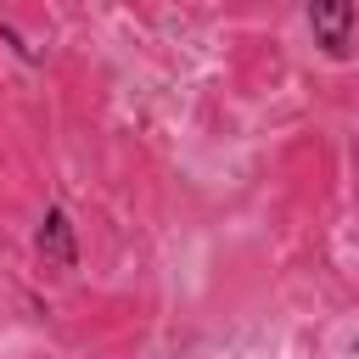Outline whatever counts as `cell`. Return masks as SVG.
I'll list each match as a JSON object with an SVG mask.
<instances>
[{
  "instance_id": "1",
  "label": "cell",
  "mask_w": 359,
  "mask_h": 359,
  "mask_svg": "<svg viewBox=\"0 0 359 359\" xmlns=\"http://www.w3.org/2000/svg\"><path fill=\"white\" fill-rule=\"evenodd\" d=\"M309 34H314L320 56L348 62L353 34H359V0H309Z\"/></svg>"
},
{
  "instance_id": "2",
  "label": "cell",
  "mask_w": 359,
  "mask_h": 359,
  "mask_svg": "<svg viewBox=\"0 0 359 359\" xmlns=\"http://www.w3.org/2000/svg\"><path fill=\"white\" fill-rule=\"evenodd\" d=\"M34 247L50 269H79V241H73V219L67 208H45L39 230H34Z\"/></svg>"
},
{
  "instance_id": "3",
  "label": "cell",
  "mask_w": 359,
  "mask_h": 359,
  "mask_svg": "<svg viewBox=\"0 0 359 359\" xmlns=\"http://www.w3.org/2000/svg\"><path fill=\"white\" fill-rule=\"evenodd\" d=\"M0 39H6V45H11L22 62H39V50H34V45H22V34H17V28H0Z\"/></svg>"
}]
</instances>
